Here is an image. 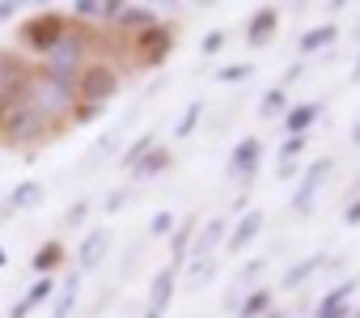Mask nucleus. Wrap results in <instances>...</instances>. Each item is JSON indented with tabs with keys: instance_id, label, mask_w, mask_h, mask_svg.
Here are the masks:
<instances>
[{
	"instance_id": "nucleus-20",
	"label": "nucleus",
	"mask_w": 360,
	"mask_h": 318,
	"mask_svg": "<svg viewBox=\"0 0 360 318\" xmlns=\"http://www.w3.org/2000/svg\"><path fill=\"white\" fill-rule=\"evenodd\" d=\"M115 26H123V30H148V26H157V13L153 9H144V5H123L119 9V18H115Z\"/></svg>"
},
{
	"instance_id": "nucleus-29",
	"label": "nucleus",
	"mask_w": 360,
	"mask_h": 318,
	"mask_svg": "<svg viewBox=\"0 0 360 318\" xmlns=\"http://www.w3.org/2000/svg\"><path fill=\"white\" fill-rule=\"evenodd\" d=\"M153 144H157V140H153V132H144V136H140V140H131V144H127V153H123V166H127V170H131V166H136V162H140V157H144V153H148V148H153Z\"/></svg>"
},
{
	"instance_id": "nucleus-27",
	"label": "nucleus",
	"mask_w": 360,
	"mask_h": 318,
	"mask_svg": "<svg viewBox=\"0 0 360 318\" xmlns=\"http://www.w3.org/2000/svg\"><path fill=\"white\" fill-rule=\"evenodd\" d=\"M200 119H204V102H187V110H183V119H178V123H174V136H178V140H187V136L195 132V123H200Z\"/></svg>"
},
{
	"instance_id": "nucleus-7",
	"label": "nucleus",
	"mask_w": 360,
	"mask_h": 318,
	"mask_svg": "<svg viewBox=\"0 0 360 318\" xmlns=\"http://www.w3.org/2000/svg\"><path fill=\"white\" fill-rule=\"evenodd\" d=\"M169 47H174V34H169V26H161V22L136 34V51H140L144 64H161V60L169 56Z\"/></svg>"
},
{
	"instance_id": "nucleus-10",
	"label": "nucleus",
	"mask_w": 360,
	"mask_h": 318,
	"mask_svg": "<svg viewBox=\"0 0 360 318\" xmlns=\"http://www.w3.org/2000/svg\"><path fill=\"white\" fill-rule=\"evenodd\" d=\"M195 229H200V217H195V212H191V217H178V221H174V229H169V267H174V272L187 263Z\"/></svg>"
},
{
	"instance_id": "nucleus-36",
	"label": "nucleus",
	"mask_w": 360,
	"mask_h": 318,
	"mask_svg": "<svg viewBox=\"0 0 360 318\" xmlns=\"http://www.w3.org/2000/svg\"><path fill=\"white\" fill-rule=\"evenodd\" d=\"M225 47V30H212V34H204V56H217Z\"/></svg>"
},
{
	"instance_id": "nucleus-25",
	"label": "nucleus",
	"mask_w": 360,
	"mask_h": 318,
	"mask_svg": "<svg viewBox=\"0 0 360 318\" xmlns=\"http://www.w3.org/2000/svg\"><path fill=\"white\" fill-rule=\"evenodd\" d=\"M284 110H288L284 85H271V89L263 94V102H259V115H263V119H276V115H284Z\"/></svg>"
},
{
	"instance_id": "nucleus-8",
	"label": "nucleus",
	"mask_w": 360,
	"mask_h": 318,
	"mask_svg": "<svg viewBox=\"0 0 360 318\" xmlns=\"http://www.w3.org/2000/svg\"><path fill=\"white\" fill-rule=\"evenodd\" d=\"M360 288V280L356 276H347V280H339L318 305H314V318H352V310H347V301H352V293Z\"/></svg>"
},
{
	"instance_id": "nucleus-17",
	"label": "nucleus",
	"mask_w": 360,
	"mask_h": 318,
	"mask_svg": "<svg viewBox=\"0 0 360 318\" xmlns=\"http://www.w3.org/2000/svg\"><path fill=\"white\" fill-rule=\"evenodd\" d=\"M335 39H339V30H335V22H326V26H314V30H305V34L297 39V51H301V56L326 51V47H335Z\"/></svg>"
},
{
	"instance_id": "nucleus-28",
	"label": "nucleus",
	"mask_w": 360,
	"mask_h": 318,
	"mask_svg": "<svg viewBox=\"0 0 360 318\" xmlns=\"http://www.w3.org/2000/svg\"><path fill=\"white\" fill-rule=\"evenodd\" d=\"M250 77H255V64H225V68H217L221 85H238V81H250Z\"/></svg>"
},
{
	"instance_id": "nucleus-19",
	"label": "nucleus",
	"mask_w": 360,
	"mask_h": 318,
	"mask_svg": "<svg viewBox=\"0 0 360 318\" xmlns=\"http://www.w3.org/2000/svg\"><path fill=\"white\" fill-rule=\"evenodd\" d=\"M271 310V288L267 284H259V288H250V293H242V301H238V318H263Z\"/></svg>"
},
{
	"instance_id": "nucleus-23",
	"label": "nucleus",
	"mask_w": 360,
	"mask_h": 318,
	"mask_svg": "<svg viewBox=\"0 0 360 318\" xmlns=\"http://www.w3.org/2000/svg\"><path fill=\"white\" fill-rule=\"evenodd\" d=\"M60 263H64V246H60V242H43V246L30 255V267H34L39 276H51Z\"/></svg>"
},
{
	"instance_id": "nucleus-12",
	"label": "nucleus",
	"mask_w": 360,
	"mask_h": 318,
	"mask_svg": "<svg viewBox=\"0 0 360 318\" xmlns=\"http://www.w3.org/2000/svg\"><path fill=\"white\" fill-rule=\"evenodd\" d=\"M259 234H263V212H255V208H250V212H242V217H238V225L225 234V246H229V255H242V250H246V246H250Z\"/></svg>"
},
{
	"instance_id": "nucleus-3",
	"label": "nucleus",
	"mask_w": 360,
	"mask_h": 318,
	"mask_svg": "<svg viewBox=\"0 0 360 318\" xmlns=\"http://www.w3.org/2000/svg\"><path fill=\"white\" fill-rule=\"evenodd\" d=\"M0 132H5L9 144H39V140L51 136V119H43L30 102H22V106L5 110V119H0Z\"/></svg>"
},
{
	"instance_id": "nucleus-40",
	"label": "nucleus",
	"mask_w": 360,
	"mask_h": 318,
	"mask_svg": "<svg viewBox=\"0 0 360 318\" xmlns=\"http://www.w3.org/2000/svg\"><path fill=\"white\" fill-rule=\"evenodd\" d=\"M297 174V162H280V179H292Z\"/></svg>"
},
{
	"instance_id": "nucleus-44",
	"label": "nucleus",
	"mask_w": 360,
	"mask_h": 318,
	"mask_svg": "<svg viewBox=\"0 0 360 318\" xmlns=\"http://www.w3.org/2000/svg\"><path fill=\"white\" fill-rule=\"evenodd\" d=\"M5 263H9V250H5V246H0V267H5Z\"/></svg>"
},
{
	"instance_id": "nucleus-38",
	"label": "nucleus",
	"mask_w": 360,
	"mask_h": 318,
	"mask_svg": "<svg viewBox=\"0 0 360 318\" xmlns=\"http://www.w3.org/2000/svg\"><path fill=\"white\" fill-rule=\"evenodd\" d=\"M18 13V5H13V0H0V22H9Z\"/></svg>"
},
{
	"instance_id": "nucleus-43",
	"label": "nucleus",
	"mask_w": 360,
	"mask_h": 318,
	"mask_svg": "<svg viewBox=\"0 0 360 318\" xmlns=\"http://www.w3.org/2000/svg\"><path fill=\"white\" fill-rule=\"evenodd\" d=\"M263 318H284V310H276V305H271V310H267Z\"/></svg>"
},
{
	"instance_id": "nucleus-26",
	"label": "nucleus",
	"mask_w": 360,
	"mask_h": 318,
	"mask_svg": "<svg viewBox=\"0 0 360 318\" xmlns=\"http://www.w3.org/2000/svg\"><path fill=\"white\" fill-rule=\"evenodd\" d=\"M212 276H217V259H187V284L191 288L208 284Z\"/></svg>"
},
{
	"instance_id": "nucleus-2",
	"label": "nucleus",
	"mask_w": 360,
	"mask_h": 318,
	"mask_svg": "<svg viewBox=\"0 0 360 318\" xmlns=\"http://www.w3.org/2000/svg\"><path fill=\"white\" fill-rule=\"evenodd\" d=\"M89 47H94V39L85 34V30H77V26H68L64 34H60V43L47 51V68L43 72H51V77H64V81H77L81 72H85V56H89Z\"/></svg>"
},
{
	"instance_id": "nucleus-31",
	"label": "nucleus",
	"mask_w": 360,
	"mask_h": 318,
	"mask_svg": "<svg viewBox=\"0 0 360 318\" xmlns=\"http://www.w3.org/2000/svg\"><path fill=\"white\" fill-rule=\"evenodd\" d=\"M85 217H89V200H77V204L64 212V225H68V229H77V225H85Z\"/></svg>"
},
{
	"instance_id": "nucleus-33",
	"label": "nucleus",
	"mask_w": 360,
	"mask_h": 318,
	"mask_svg": "<svg viewBox=\"0 0 360 318\" xmlns=\"http://www.w3.org/2000/svg\"><path fill=\"white\" fill-rule=\"evenodd\" d=\"M98 115H102V106H94V102H77V106H72V119H77V123H94Z\"/></svg>"
},
{
	"instance_id": "nucleus-42",
	"label": "nucleus",
	"mask_w": 360,
	"mask_h": 318,
	"mask_svg": "<svg viewBox=\"0 0 360 318\" xmlns=\"http://www.w3.org/2000/svg\"><path fill=\"white\" fill-rule=\"evenodd\" d=\"M352 81L360 85V56H356V68H352Z\"/></svg>"
},
{
	"instance_id": "nucleus-16",
	"label": "nucleus",
	"mask_w": 360,
	"mask_h": 318,
	"mask_svg": "<svg viewBox=\"0 0 360 318\" xmlns=\"http://www.w3.org/2000/svg\"><path fill=\"white\" fill-rule=\"evenodd\" d=\"M77 293H81V272H68L64 284H56V293H51V318H68L77 305Z\"/></svg>"
},
{
	"instance_id": "nucleus-5",
	"label": "nucleus",
	"mask_w": 360,
	"mask_h": 318,
	"mask_svg": "<svg viewBox=\"0 0 360 318\" xmlns=\"http://www.w3.org/2000/svg\"><path fill=\"white\" fill-rule=\"evenodd\" d=\"M330 170H335L330 157H318V162L305 166V174H301V183H297V191H292V208H297V212H314V200H318L322 183L330 179Z\"/></svg>"
},
{
	"instance_id": "nucleus-22",
	"label": "nucleus",
	"mask_w": 360,
	"mask_h": 318,
	"mask_svg": "<svg viewBox=\"0 0 360 318\" xmlns=\"http://www.w3.org/2000/svg\"><path fill=\"white\" fill-rule=\"evenodd\" d=\"M165 166H169V153H165L161 144H153V148L140 157V162L131 166V179H153V174H161Z\"/></svg>"
},
{
	"instance_id": "nucleus-32",
	"label": "nucleus",
	"mask_w": 360,
	"mask_h": 318,
	"mask_svg": "<svg viewBox=\"0 0 360 318\" xmlns=\"http://www.w3.org/2000/svg\"><path fill=\"white\" fill-rule=\"evenodd\" d=\"M174 221H178V217H169V212H157V217L148 221V234H153V238H165V234L174 229Z\"/></svg>"
},
{
	"instance_id": "nucleus-39",
	"label": "nucleus",
	"mask_w": 360,
	"mask_h": 318,
	"mask_svg": "<svg viewBox=\"0 0 360 318\" xmlns=\"http://www.w3.org/2000/svg\"><path fill=\"white\" fill-rule=\"evenodd\" d=\"M301 72H305V64H301V60H297V64H288V72H284V85H288V81H297Z\"/></svg>"
},
{
	"instance_id": "nucleus-46",
	"label": "nucleus",
	"mask_w": 360,
	"mask_h": 318,
	"mask_svg": "<svg viewBox=\"0 0 360 318\" xmlns=\"http://www.w3.org/2000/svg\"><path fill=\"white\" fill-rule=\"evenodd\" d=\"M352 318H360V310H352Z\"/></svg>"
},
{
	"instance_id": "nucleus-13",
	"label": "nucleus",
	"mask_w": 360,
	"mask_h": 318,
	"mask_svg": "<svg viewBox=\"0 0 360 318\" xmlns=\"http://www.w3.org/2000/svg\"><path fill=\"white\" fill-rule=\"evenodd\" d=\"M276 30H280V13H276L271 5H263V9H255V18H250V26H246V43H250V47H267V43L276 39Z\"/></svg>"
},
{
	"instance_id": "nucleus-41",
	"label": "nucleus",
	"mask_w": 360,
	"mask_h": 318,
	"mask_svg": "<svg viewBox=\"0 0 360 318\" xmlns=\"http://www.w3.org/2000/svg\"><path fill=\"white\" fill-rule=\"evenodd\" d=\"M352 144H356V148H360V119H356V123H352Z\"/></svg>"
},
{
	"instance_id": "nucleus-6",
	"label": "nucleus",
	"mask_w": 360,
	"mask_h": 318,
	"mask_svg": "<svg viewBox=\"0 0 360 318\" xmlns=\"http://www.w3.org/2000/svg\"><path fill=\"white\" fill-rule=\"evenodd\" d=\"M64 30H68V22H64L60 13H43V18H34V22L22 30V39H26V47H30V51H43V56H47V51L60 43V34H64Z\"/></svg>"
},
{
	"instance_id": "nucleus-18",
	"label": "nucleus",
	"mask_w": 360,
	"mask_h": 318,
	"mask_svg": "<svg viewBox=\"0 0 360 318\" xmlns=\"http://www.w3.org/2000/svg\"><path fill=\"white\" fill-rule=\"evenodd\" d=\"M322 115V106L318 102H301V106H288L284 110V127H288V136H305L309 127H314V119Z\"/></svg>"
},
{
	"instance_id": "nucleus-37",
	"label": "nucleus",
	"mask_w": 360,
	"mask_h": 318,
	"mask_svg": "<svg viewBox=\"0 0 360 318\" xmlns=\"http://www.w3.org/2000/svg\"><path fill=\"white\" fill-rule=\"evenodd\" d=\"M343 221H347V225H360V200H352V204L343 208Z\"/></svg>"
},
{
	"instance_id": "nucleus-9",
	"label": "nucleus",
	"mask_w": 360,
	"mask_h": 318,
	"mask_svg": "<svg viewBox=\"0 0 360 318\" xmlns=\"http://www.w3.org/2000/svg\"><path fill=\"white\" fill-rule=\"evenodd\" d=\"M259 162H263V144H259L255 136L238 140L233 153H229V179H242V183H246V179L259 170Z\"/></svg>"
},
{
	"instance_id": "nucleus-11",
	"label": "nucleus",
	"mask_w": 360,
	"mask_h": 318,
	"mask_svg": "<svg viewBox=\"0 0 360 318\" xmlns=\"http://www.w3.org/2000/svg\"><path fill=\"white\" fill-rule=\"evenodd\" d=\"M225 234H229L225 217L204 221V225L195 229V238H191V255H187V259H217V246L225 242Z\"/></svg>"
},
{
	"instance_id": "nucleus-24",
	"label": "nucleus",
	"mask_w": 360,
	"mask_h": 318,
	"mask_svg": "<svg viewBox=\"0 0 360 318\" xmlns=\"http://www.w3.org/2000/svg\"><path fill=\"white\" fill-rule=\"evenodd\" d=\"M43 200H47V191H43V183H34V179L18 183V187H13V196H9V204H13V208H39Z\"/></svg>"
},
{
	"instance_id": "nucleus-15",
	"label": "nucleus",
	"mask_w": 360,
	"mask_h": 318,
	"mask_svg": "<svg viewBox=\"0 0 360 318\" xmlns=\"http://www.w3.org/2000/svg\"><path fill=\"white\" fill-rule=\"evenodd\" d=\"M174 280H178L174 267H157V272H153V284H148V310H153V314H165V310H169V301H174Z\"/></svg>"
},
{
	"instance_id": "nucleus-45",
	"label": "nucleus",
	"mask_w": 360,
	"mask_h": 318,
	"mask_svg": "<svg viewBox=\"0 0 360 318\" xmlns=\"http://www.w3.org/2000/svg\"><path fill=\"white\" fill-rule=\"evenodd\" d=\"M356 43H360V22H356Z\"/></svg>"
},
{
	"instance_id": "nucleus-21",
	"label": "nucleus",
	"mask_w": 360,
	"mask_h": 318,
	"mask_svg": "<svg viewBox=\"0 0 360 318\" xmlns=\"http://www.w3.org/2000/svg\"><path fill=\"white\" fill-rule=\"evenodd\" d=\"M322 263H326V255H305L301 263H292L288 272H284V280H280V288H297V284H305L314 272H322Z\"/></svg>"
},
{
	"instance_id": "nucleus-14",
	"label": "nucleus",
	"mask_w": 360,
	"mask_h": 318,
	"mask_svg": "<svg viewBox=\"0 0 360 318\" xmlns=\"http://www.w3.org/2000/svg\"><path fill=\"white\" fill-rule=\"evenodd\" d=\"M106 250H110V229H94V234H85V242H81V250H77V272L98 267V263L106 259Z\"/></svg>"
},
{
	"instance_id": "nucleus-4",
	"label": "nucleus",
	"mask_w": 360,
	"mask_h": 318,
	"mask_svg": "<svg viewBox=\"0 0 360 318\" xmlns=\"http://www.w3.org/2000/svg\"><path fill=\"white\" fill-rule=\"evenodd\" d=\"M115 94H119V72L110 64H85V72L77 77V98L94 102V106H106Z\"/></svg>"
},
{
	"instance_id": "nucleus-30",
	"label": "nucleus",
	"mask_w": 360,
	"mask_h": 318,
	"mask_svg": "<svg viewBox=\"0 0 360 318\" xmlns=\"http://www.w3.org/2000/svg\"><path fill=\"white\" fill-rule=\"evenodd\" d=\"M301 153H305V136H288L280 144V162H301Z\"/></svg>"
},
{
	"instance_id": "nucleus-34",
	"label": "nucleus",
	"mask_w": 360,
	"mask_h": 318,
	"mask_svg": "<svg viewBox=\"0 0 360 318\" xmlns=\"http://www.w3.org/2000/svg\"><path fill=\"white\" fill-rule=\"evenodd\" d=\"M127 196H131V187H119V191H110V196H106V204H102V208H106V212H119V208L127 204Z\"/></svg>"
},
{
	"instance_id": "nucleus-35",
	"label": "nucleus",
	"mask_w": 360,
	"mask_h": 318,
	"mask_svg": "<svg viewBox=\"0 0 360 318\" xmlns=\"http://www.w3.org/2000/svg\"><path fill=\"white\" fill-rule=\"evenodd\" d=\"M72 13H77V18H102V5H98V0H77Z\"/></svg>"
},
{
	"instance_id": "nucleus-1",
	"label": "nucleus",
	"mask_w": 360,
	"mask_h": 318,
	"mask_svg": "<svg viewBox=\"0 0 360 318\" xmlns=\"http://www.w3.org/2000/svg\"><path fill=\"white\" fill-rule=\"evenodd\" d=\"M26 102H30L43 119H60V115H72V106H77L81 98H77V81L39 72V77H30V98H26Z\"/></svg>"
}]
</instances>
